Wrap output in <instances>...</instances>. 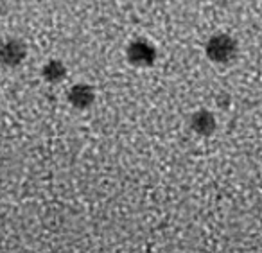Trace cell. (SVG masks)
<instances>
[{
	"mask_svg": "<svg viewBox=\"0 0 262 253\" xmlns=\"http://www.w3.org/2000/svg\"><path fill=\"white\" fill-rule=\"evenodd\" d=\"M41 77L51 85L61 83V81L67 77L65 63H61L59 59H51V61H47L43 65V69H41Z\"/></svg>",
	"mask_w": 262,
	"mask_h": 253,
	"instance_id": "8992f818",
	"label": "cell"
},
{
	"mask_svg": "<svg viewBox=\"0 0 262 253\" xmlns=\"http://www.w3.org/2000/svg\"><path fill=\"white\" fill-rule=\"evenodd\" d=\"M27 56V47L18 38H8V40L0 41V65L15 69L22 65V61Z\"/></svg>",
	"mask_w": 262,
	"mask_h": 253,
	"instance_id": "3957f363",
	"label": "cell"
},
{
	"mask_svg": "<svg viewBox=\"0 0 262 253\" xmlns=\"http://www.w3.org/2000/svg\"><path fill=\"white\" fill-rule=\"evenodd\" d=\"M126 58L137 69H147L157 61V49L149 40H133L126 49Z\"/></svg>",
	"mask_w": 262,
	"mask_h": 253,
	"instance_id": "7a4b0ae2",
	"label": "cell"
},
{
	"mask_svg": "<svg viewBox=\"0 0 262 253\" xmlns=\"http://www.w3.org/2000/svg\"><path fill=\"white\" fill-rule=\"evenodd\" d=\"M239 52V45L233 36L226 33L212 34L205 45V54L210 61L214 63H230L235 59Z\"/></svg>",
	"mask_w": 262,
	"mask_h": 253,
	"instance_id": "6da1fadb",
	"label": "cell"
},
{
	"mask_svg": "<svg viewBox=\"0 0 262 253\" xmlns=\"http://www.w3.org/2000/svg\"><path fill=\"white\" fill-rule=\"evenodd\" d=\"M215 126H217V122H215L214 113L208 112V110H198V112L192 113V117H190V128H192L198 135H201V137L212 135L215 131Z\"/></svg>",
	"mask_w": 262,
	"mask_h": 253,
	"instance_id": "5b68a950",
	"label": "cell"
},
{
	"mask_svg": "<svg viewBox=\"0 0 262 253\" xmlns=\"http://www.w3.org/2000/svg\"><path fill=\"white\" fill-rule=\"evenodd\" d=\"M95 99V92L90 85H74L72 88L69 90V102L77 110H86L88 106L94 104Z\"/></svg>",
	"mask_w": 262,
	"mask_h": 253,
	"instance_id": "277c9868",
	"label": "cell"
}]
</instances>
